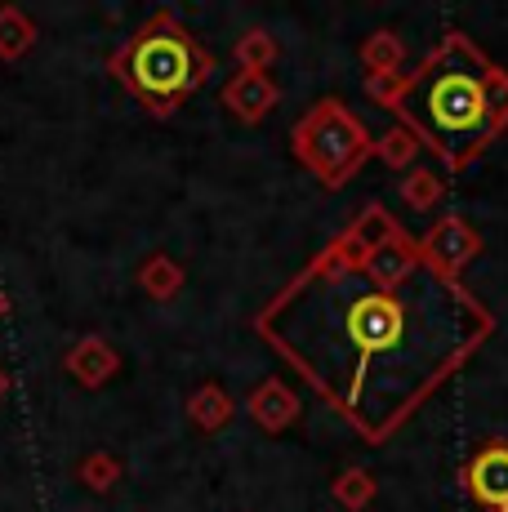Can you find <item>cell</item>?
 <instances>
[{
    "label": "cell",
    "mask_w": 508,
    "mask_h": 512,
    "mask_svg": "<svg viewBox=\"0 0 508 512\" xmlns=\"http://www.w3.org/2000/svg\"><path fill=\"white\" fill-rule=\"evenodd\" d=\"M259 330L361 437L384 441L482 348L491 312L428 254L384 245L312 268Z\"/></svg>",
    "instance_id": "cell-1"
},
{
    "label": "cell",
    "mask_w": 508,
    "mask_h": 512,
    "mask_svg": "<svg viewBox=\"0 0 508 512\" xmlns=\"http://www.w3.org/2000/svg\"><path fill=\"white\" fill-rule=\"evenodd\" d=\"M397 116L433 152L459 165L508 121V76L495 72L464 36H446V45L402 85Z\"/></svg>",
    "instance_id": "cell-2"
},
{
    "label": "cell",
    "mask_w": 508,
    "mask_h": 512,
    "mask_svg": "<svg viewBox=\"0 0 508 512\" xmlns=\"http://www.w3.org/2000/svg\"><path fill=\"white\" fill-rule=\"evenodd\" d=\"M116 72L143 103H152L156 112H170L183 94L201 85V76L210 72V58L174 18H156L125 45V54L116 58Z\"/></svg>",
    "instance_id": "cell-3"
},
{
    "label": "cell",
    "mask_w": 508,
    "mask_h": 512,
    "mask_svg": "<svg viewBox=\"0 0 508 512\" xmlns=\"http://www.w3.org/2000/svg\"><path fill=\"white\" fill-rule=\"evenodd\" d=\"M468 490L482 508L508 512V446L491 441L486 450H477L473 464H468Z\"/></svg>",
    "instance_id": "cell-4"
}]
</instances>
